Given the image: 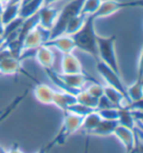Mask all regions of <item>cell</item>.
Wrapping results in <instances>:
<instances>
[{
  "label": "cell",
  "mask_w": 143,
  "mask_h": 153,
  "mask_svg": "<svg viewBox=\"0 0 143 153\" xmlns=\"http://www.w3.org/2000/svg\"><path fill=\"white\" fill-rule=\"evenodd\" d=\"M95 19L93 16H87L84 25L82 26L78 31L71 35L74 40L75 48L84 51L91 55L94 59L98 60V51H97V34L95 31Z\"/></svg>",
  "instance_id": "obj_1"
},
{
  "label": "cell",
  "mask_w": 143,
  "mask_h": 153,
  "mask_svg": "<svg viewBox=\"0 0 143 153\" xmlns=\"http://www.w3.org/2000/svg\"><path fill=\"white\" fill-rule=\"evenodd\" d=\"M116 36L112 35L109 37H104L97 35V51H98V60L103 62L105 65L111 67L114 72L122 75L121 68L118 60V55L115 51Z\"/></svg>",
  "instance_id": "obj_2"
},
{
  "label": "cell",
  "mask_w": 143,
  "mask_h": 153,
  "mask_svg": "<svg viewBox=\"0 0 143 153\" xmlns=\"http://www.w3.org/2000/svg\"><path fill=\"white\" fill-rule=\"evenodd\" d=\"M83 1L84 0H69V2L64 6L62 10H59V13L57 16V19L55 22L54 26L51 29V36L49 39L58 37L60 35L65 34L66 26L72 18L82 13V7H83Z\"/></svg>",
  "instance_id": "obj_3"
},
{
  "label": "cell",
  "mask_w": 143,
  "mask_h": 153,
  "mask_svg": "<svg viewBox=\"0 0 143 153\" xmlns=\"http://www.w3.org/2000/svg\"><path fill=\"white\" fill-rule=\"evenodd\" d=\"M82 123H83V117L82 116L75 115L73 113H69V112H64L62 128L57 133L54 141L51 142V144H64L72 134H74L78 130H80Z\"/></svg>",
  "instance_id": "obj_4"
},
{
  "label": "cell",
  "mask_w": 143,
  "mask_h": 153,
  "mask_svg": "<svg viewBox=\"0 0 143 153\" xmlns=\"http://www.w3.org/2000/svg\"><path fill=\"white\" fill-rule=\"evenodd\" d=\"M133 7H143V0H129V1L105 0V1H102L101 7L93 15V18L96 20L100 18L109 17L122 9L133 8Z\"/></svg>",
  "instance_id": "obj_5"
},
{
  "label": "cell",
  "mask_w": 143,
  "mask_h": 153,
  "mask_svg": "<svg viewBox=\"0 0 143 153\" xmlns=\"http://www.w3.org/2000/svg\"><path fill=\"white\" fill-rule=\"evenodd\" d=\"M51 30L42 28L38 25L31 29L29 33H27L26 36L22 38V51H35L42 45H45L46 42L49 40ZM21 51V53H22Z\"/></svg>",
  "instance_id": "obj_6"
},
{
  "label": "cell",
  "mask_w": 143,
  "mask_h": 153,
  "mask_svg": "<svg viewBox=\"0 0 143 153\" xmlns=\"http://www.w3.org/2000/svg\"><path fill=\"white\" fill-rule=\"evenodd\" d=\"M96 71L100 74V76L103 78V81L105 82L106 85L118 89L120 92H122L126 96V86L124 85V83L122 81V75L114 72L112 68L109 67L107 65H105L101 60L96 62Z\"/></svg>",
  "instance_id": "obj_7"
},
{
  "label": "cell",
  "mask_w": 143,
  "mask_h": 153,
  "mask_svg": "<svg viewBox=\"0 0 143 153\" xmlns=\"http://www.w3.org/2000/svg\"><path fill=\"white\" fill-rule=\"evenodd\" d=\"M113 135L123 144L125 153H130L136 148V135L134 130L118 125L113 132Z\"/></svg>",
  "instance_id": "obj_8"
},
{
  "label": "cell",
  "mask_w": 143,
  "mask_h": 153,
  "mask_svg": "<svg viewBox=\"0 0 143 153\" xmlns=\"http://www.w3.org/2000/svg\"><path fill=\"white\" fill-rule=\"evenodd\" d=\"M59 13V10L55 8L53 4H44L42 9L38 11V20L39 26L44 29L51 30V27L54 26L57 16Z\"/></svg>",
  "instance_id": "obj_9"
},
{
  "label": "cell",
  "mask_w": 143,
  "mask_h": 153,
  "mask_svg": "<svg viewBox=\"0 0 143 153\" xmlns=\"http://www.w3.org/2000/svg\"><path fill=\"white\" fill-rule=\"evenodd\" d=\"M45 45L49 46L51 48H55L62 54H69L75 51V44L74 40L69 35H60L58 37L49 39L45 43Z\"/></svg>",
  "instance_id": "obj_10"
},
{
  "label": "cell",
  "mask_w": 143,
  "mask_h": 153,
  "mask_svg": "<svg viewBox=\"0 0 143 153\" xmlns=\"http://www.w3.org/2000/svg\"><path fill=\"white\" fill-rule=\"evenodd\" d=\"M35 59L44 69H53L55 63L54 51L49 46L42 45L35 51Z\"/></svg>",
  "instance_id": "obj_11"
},
{
  "label": "cell",
  "mask_w": 143,
  "mask_h": 153,
  "mask_svg": "<svg viewBox=\"0 0 143 153\" xmlns=\"http://www.w3.org/2000/svg\"><path fill=\"white\" fill-rule=\"evenodd\" d=\"M60 66H62V73L63 74H80V73H84L83 65L73 53L63 54Z\"/></svg>",
  "instance_id": "obj_12"
},
{
  "label": "cell",
  "mask_w": 143,
  "mask_h": 153,
  "mask_svg": "<svg viewBox=\"0 0 143 153\" xmlns=\"http://www.w3.org/2000/svg\"><path fill=\"white\" fill-rule=\"evenodd\" d=\"M21 71V60L17 57L9 56L0 60V76L16 75Z\"/></svg>",
  "instance_id": "obj_13"
},
{
  "label": "cell",
  "mask_w": 143,
  "mask_h": 153,
  "mask_svg": "<svg viewBox=\"0 0 143 153\" xmlns=\"http://www.w3.org/2000/svg\"><path fill=\"white\" fill-rule=\"evenodd\" d=\"M104 96L118 108V107L127 106L130 104L129 98L126 97L122 92H120L118 89L111 87L109 85H104Z\"/></svg>",
  "instance_id": "obj_14"
},
{
  "label": "cell",
  "mask_w": 143,
  "mask_h": 153,
  "mask_svg": "<svg viewBox=\"0 0 143 153\" xmlns=\"http://www.w3.org/2000/svg\"><path fill=\"white\" fill-rule=\"evenodd\" d=\"M55 89L51 88L49 85L38 83L34 88V96L39 103L44 105H51L53 104V97H54Z\"/></svg>",
  "instance_id": "obj_15"
},
{
  "label": "cell",
  "mask_w": 143,
  "mask_h": 153,
  "mask_svg": "<svg viewBox=\"0 0 143 153\" xmlns=\"http://www.w3.org/2000/svg\"><path fill=\"white\" fill-rule=\"evenodd\" d=\"M76 102H77L76 95H73V94L67 93V92H63V91H55L51 105H55L63 112H66L68 107Z\"/></svg>",
  "instance_id": "obj_16"
},
{
  "label": "cell",
  "mask_w": 143,
  "mask_h": 153,
  "mask_svg": "<svg viewBox=\"0 0 143 153\" xmlns=\"http://www.w3.org/2000/svg\"><path fill=\"white\" fill-rule=\"evenodd\" d=\"M44 4H45L44 0H26V1H22L20 6L19 17H21L22 19H27L31 16L37 15L38 11L42 9Z\"/></svg>",
  "instance_id": "obj_17"
},
{
  "label": "cell",
  "mask_w": 143,
  "mask_h": 153,
  "mask_svg": "<svg viewBox=\"0 0 143 153\" xmlns=\"http://www.w3.org/2000/svg\"><path fill=\"white\" fill-rule=\"evenodd\" d=\"M20 6L21 2H19V1H11L9 4H4V10L0 15L1 22H4V25H7L8 22H13L16 18L19 17V15H20Z\"/></svg>",
  "instance_id": "obj_18"
},
{
  "label": "cell",
  "mask_w": 143,
  "mask_h": 153,
  "mask_svg": "<svg viewBox=\"0 0 143 153\" xmlns=\"http://www.w3.org/2000/svg\"><path fill=\"white\" fill-rule=\"evenodd\" d=\"M118 125V121H109V120H102L100 124L94 128L92 132H89V135L95 136H107L113 135L115 128Z\"/></svg>",
  "instance_id": "obj_19"
},
{
  "label": "cell",
  "mask_w": 143,
  "mask_h": 153,
  "mask_svg": "<svg viewBox=\"0 0 143 153\" xmlns=\"http://www.w3.org/2000/svg\"><path fill=\"white\" fill-rule=\"evenodd\" d=\"M135 117L133 115L132 110H130L129 107L123 106L118 107V125L125 126L127 128H132L134 130L135 128Z\"/></svg>",
  "instance_id": "obj_20"
},
{
  "label": "cell",
  "mask_w": 143,
  "mask_h": 153,
  "mask_svg": "<svg viewBox=\"0 0 143 153\" xmlns=\"http://www.w3.org/2000/svg\"><path fill=\"white\" fill-rule=\"evenodd\" d=\"M101 121L102 117L97 113V111H93L92 113H89V114H87L86 116L83 117V123H82L80 128L89 134V132H92L100 124Z\"/></svg>",
  "instance_id": "obj_21"
},
{
  "label": "cell",
  "mask_w": 143,
  "mask_h": 153,
  "mask_svg": "<svg viewBox=\"0 0 143 153\" xmlns=\"http://www.w3.org/2000/svg\"><path fill=\"white\" fill-rule=\"evenodd\" d=\"M126 96L130 103L140 101L143 97V81H135L132 85L127 86Z\"/></svg>",
  "instance_id": "obj_22"
},
{
  "label": "cell",
  "mask_w": 143,
  "mask_h": 153,
  "mask_svg": "<svg viewBox=\"0 0 143 153\" xmlns=\"http://www.w3.org/2000/svg\"><path fill=\"white\" fill-rule=\"evenodd\" d=\"M86 17H87V16L83 15L82 13L74 16V17L68 22L67 26H66L65 34L64 35H69V36H71V35L75 34L76 31H78V30L82 28V26L84 25L85 20H86Z\"/></svg>",
  "instance_id": "obj_23"
},
{
  "label": "cell",
  "mask_w": 143,
  "mask_h": 153,
  "mask_svg": "<svg viewBox=\"0 0 143 153\" xmlns=\"http://www.w3.org/2000/svg\"><path fill=\"white\" fill-rule=\"evenodd\" d=\"M76 101L80 104H83L85 106L91 107L93 110H96L98 105V98L93 97L92 95H89L85 89H80L76 95Z\"/></svg>",
  "instance_id": "obj_24"
},
{
  "label": "cell",
  "mask_w": 143,
  "mask_h": 153,
  "mask_svg": "<svg viewBox=\"0 0 143 153\" xmlns=\"http://www.w3.org/2000/svg\"><path fill=\"white\" fill-rule=\"evenodd\" d=\"M101 4L102 0H84L83 7H82V13L85 16H93L101 7Z\"/></svg>",
  "instance_id": "obj_25"
},
{
  "label": "cell",
  "mask_w": 143,
  "mask_h": 153,
  "mask_svg": "<svg viewBox=\"0 0 143 153\" xmlns=\"http://www.w3.org/2000/svg\"><path fill=\"white\" fill-rule=\"evenodd\" d=\"M93 111H96V110H93L91 107H87V106H85V105H83V104H80V103L76 102V103H74V104H72L71 106L67 108L66 112H69V113H73V114L84 117V116H86L87 114L92 113Z\"/></svg>",
  "instance_id": "obj_26"
},
{
  "label": "cell",
  "mask_w": 143,
  "mask_h": 153,
  "mask_svg": "<svg viewBox=\"0 0 143 153\" xmlns=\"http://www.w3.org/2000/svg\"><path fill=\"white\" fill-rule=\"evenodd\" d=\"M102 120H109V121H118V107H109L104 110H96Z\"/></svg>",
  "instance_id": "obj_27"
},
{
  "label": "cell",
  "mask_w": 143,
  "mask_h": 153,
  "mask_svg": "<svg viewBox=\"0 0 143 153\" xmlns=\"http://www.w3.org/2000/svg\"><path fill=\"white\" fill-rule=\"evenodd\" d=\"M89 95H92L93 97L100 98L104 95V85L98 84L97 82H92V84L85 89Z\"/></svg>",
  "instance_id": "obj_28"
},
{
  "label": "cell",
  "mask_w": 143,
  "mask_h": 153,
  "mask_svg": "<svg viewBox=\"0 0 143 153\" xmlns=\"http://www.w3.org/2000/svg\"><path fill=\"white\" fill-rule=\"evenodd\" d=\"M136 81H143V46L139 56V62H138V76H136Z\"/></svg>",
  "instance_id": "obj_29"
},
{
  "label": "cell",
  "mask_w": 143,
  "mask_h": 153,
  "mask_svg": "<svg viewBox=\"0 0 143 153\" xmlns=\"http://www.w3.org/2000/svg\"><path fill=\"white\" fill-rule=\"evenodd\" d=\"M126 107H129L130 110H139V111H143V97L138 101V102H132L130 103Z\"/></svg>",
  "instance_id": "obj_30"
},
{
  "label": "cell",
  "mask_w": 143,
  "mask_h": 153,
  "mask_svg": "<svg viewBox=\"0 0 143 153\" xmlns=\"http://www.w3.org/2000/svg\"><path fill=\"white\" fill-rule=\"evenodd\" d=\"M133 112V115L135 117V121H139L141 125L143 126V111H139V110H132Z\"/></svg>",
  "instance_id": "obj_31"
},
{
  "label": "cell",
  "mask_w": 143,
  "mask_h": 153,
  "mask_svg": "<svg viewBox=\"0 0 143 153\" xmlns=\"http://www.w3.org/2000/svg\"><path fill=\"white\" fill-rule=\"evenodd\" d=\"M6 153H25V152H24L19 146L15 145V146H11V148H9L8 150H6Z\"/></svg>",
  "instance_id": "obj_32"
},
{
  "label": "cell",
  "mask_w": 143,
  "mask_h": 153,
  "mask_svg": "<svg viewBox=\"0 0 143 153\" xmlns=\"http://www.w3.org/2000/svg\"><path fill=\"white\" fill-rule=\"evenodd\" d=\"M51 145H53V144L51 143V144H48L47 146H45V148H42V149H39L37 152H35V153H47L48 151H49V149L51 148Z\"/></svg>",
  "instance_id": "obj_33"
},
{
  "label": "cell",
  "mask_w": 143,
  "mask_h": 153,
  "mask_svg": "<svg viewBox=\"0 0 143 153\" xmlns=\"http://www.w3.org/2000/svg\"><path fill=\"white\" fill-rule=\"evenodd\" d=\"M136 153H143V142L141 143H136Z\"/></svg>",
  "instance_id": "obj_34"
},
{
  "label": "cell",
  "mask_w": 143,
  "mask_h": 153,
  "mask_svg": "<svg viewBox=\"0 0 143 153\" xmlns=\"http://www.w3.org/2000/svg\"><path fill=\"white\" fill-rule=\"evenodd\" d=\"M60 0H44V4H54L56 2H58Z\"/></svg>",
  "instance_id": "obj_35"
},
{
  "label": "cell",
  "mask_w": 143,
  "mask_h": 153,
  "mask_svg": "<svg viewBox=\"0 0 143 153\" xmlns=\"http://www.w3.org/2000/svg\"><path fill=\"white\" fill-rule=\"evenodd\" d=\"M4 22H1V18H0V36L4 35Z\"/></svg>",
  "instance_id": "obj_36"
},
{
  "label": "cell",
  "mask_w": 143,
  "mask_h": 153,
  "mask_svg": "<svg viewBox=\"0 0 143 153\" xmlns=\"http://www.w3.org/2000/svg\"><path fill=\"white\" fill-rule=\"evenodd\" d=\"M4 4L0 1V15H1V13H2V10H4Z\"/></svg>",
  "instance_id": "obj_37"
},
{
  "label": "cell",
  "mask_w": 143,
  "mask_h": 153,
  "mask_svg": "<svg viewBox=\"0 0 143 153\" xmlns=\"http://www.w3.org/2000/svg\"><path fill=\"white\" fill-rule=\"evenodd\" d=\"M0 1H1L4 4H9V2H11L13 0H0Z\"/></svg>",
  "instance_id": "obj_38"
},
{
  "label": "cell",
  "mask_w": 143,
  "mask_h": 153,
  "mask_svg": "<svg viewBox=\"0 0 143 153\" xmlns=\"http://www.w3.org/2000/svg\"><path fill=\"white\" fill-rule=\"evenodd\" d=\"M130 153H136V148H135V150H133L132 152H130Z\"/></svg>",
  "instance_id": "obj_39"
}]
</instances>
